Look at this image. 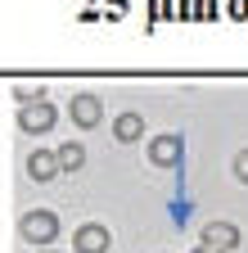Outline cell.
I'll return each mask as SVG.
<instances>
[{"label": "cell", "instance_id": "obj_1", "mask_svg": "<svg viewBox=\"0 0 248 253\" xmlns=\"http://www.w3.org/2000/svg\"><path fill=\"white\" fill-rule=\"evenodd\" d=\"M23 240H32V244H50L54 235H59V217L54 212H45V208H36V212H27L23 217Z\"/></svg>", "mask_w": 248, "mask_h": 253}, {"label": "cell", "instance_id": "obj_2", "mask_svg": "<svg viewBox=\"0 0 248 253\" xmlns=\"http://www.w3.org/2000/svg\"><path fill=\"white\" fill-rule=\"evenodd\" d=\"M108 226H100V221H86V226H77L72 235V249L77 253H108Z\"/></svg>", "mask_w": 248, "mask_h": 253}, {"label": "cell", "instance_id": "obj_3", "mask_svg": "<svg viewBox=\"0 0 248 253\" xmlns=\"http://www.w3.org/2000/svg\"><path fill=\"white\" fill-rule=\"evenodd\" d=\"M18 126H23V131H50V126H54V109L50 104H27V109H18Z\"/></svg>", "mask_w": 248, "mask_h": 253}, {"label": "cell", "instance_id": "obj_4", "mask_svg": "<svg viewBox=\"0 0 248 253\" xmlns=\"http://www.w3.org/2000/svg\"><path fill=\"white\" fill-rule=\"evenodd\" d=\"M203 244H212L216 253H230L239 244V231L230 226V221H208V226H203Z\"/></svg>", "mask_w": 248, "mask_h": 253}, {"label": "cell", "instance_id": "obj_5", "mask_svg": "<svg viewBox=\"0 0 248 253\" xmlns=\"http://www.w3.org/2000/svg\"><path fill=\"white\" fill-rule=\"evenodd\" d=\"M149 158H153L158 168H176V163H180V140H176V136H158V140L149 145Z\"/></svg>", "mask_w": 248, "mask_h": 253}, {"label": "cell", "instance_id": "obj_6", "mask_svg": "<svg viewBox=\"0 0 248 253\" xmlns=\"http://www.w3.org/2000/svg\"><path fill=\"white\" fill-rule=\"evenodd\" d=\"M27 172H32V181H54L59 176V158L50 149H36L32 158H27Z\"/></svg>", "mask_w": 248, "mask_h": 253}, {"label": "cell", "instance_id": "obj_7", "mask_svg": "<svg viewBox=\"0 0 248 253\" xmlns=\"http://www.w3.org/2000/svg\"><path fill=\"white\" fill-rule=\"evenodd\" d=\"M113 136H117L122 145H131V140H140V136H144V118H140V113H122V118L113 122Z\"/></svg>", "mask_w": 248, "mask_h": 253}, {"label": "cell", "instance_id": "obj_8", "mask_svg": "<svg viewBox=\"0 0 248 253\" xmlns=\"http://www.w3.org/2000/svg\"><path fill=\"white\" fill-rule=\"evenodd\" d=\"M72 118L81 126H100V100H95V95H77V100H72Z\"/></svg>", "mask_w": 248, "mask_h": 253}, {"label": "cell", "instance_id": "obj_9", "mask_svg": "<svg viewBox=\"0 0 248 253\" xmlns=\"http://www.w3.org/2000/svg\"><path fill=\"white\" fill-rule=\"evenodd\" d=\"M54 158H59V172H77V168L86 163V149H81L77 140H68V145L54 149Z\"/></svg>", "mask_w": 248, "mask_h": 253}, {"label": "cell", "instance_id": "obj_10", "mask_svg": "<svg viewBox=\"0 0 248 253\" xmlns=\"http://www.w3.org/2000/svg\"><path fill=\"white\" fill-rule=\"evenodd\" d=\"M235 176L248 185V149H239V154H235Z\"/></svg>", "mask_w": 248, "mask_h": 253}, {"label": "cell", "instance_id": "obj_11", "mask_svg": "<svg viewBox=\"0 0 248 253\" xmlns=\"http://www.w3.org/2000/svg\"><path fill=\"white\" fill-rule=\"evenodd\" d=\"M230 14L235 18H248V0H230Z\"/></svg>", "mask_w": 248, "mask_h": 253}, {"label": "cell", "instance_id": "obj_12", "mask_svg": "<svg viewBox=\"0 0 248 253\" xmlns=\"http://www.w3.org/2000/svg\"><path fill=\"white\" fill-rule=\"evenodd\" d=\"M194 253H216V249H212V244H199V249H194Z\"/></svg>", "mask_w": 248, "mask_h": 253}]
</instances>
